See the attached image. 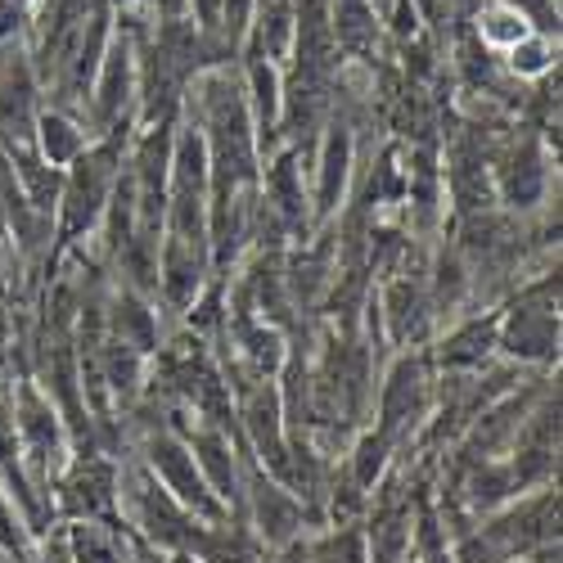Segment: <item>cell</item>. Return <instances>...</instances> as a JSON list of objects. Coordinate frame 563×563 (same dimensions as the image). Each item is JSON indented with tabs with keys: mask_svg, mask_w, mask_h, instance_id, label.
<instances>
[{
	"mask_svg": "<svg viewBox=\"0 0 563 563\" xmlns=\"http://www.w3.org/2000/svg\"><path fill=\"white\" fill-rule=\"evenodd\" d=\"M483 36H487V41H496V45H509V41H523V36H528V27H523V19L514 14V10H496V14H487Z\"/></svg>",
	"mask_w": 563,
	"mask_h": 563,
	"instance_id": "1",
	"label": "cell"
}]
</instances>
